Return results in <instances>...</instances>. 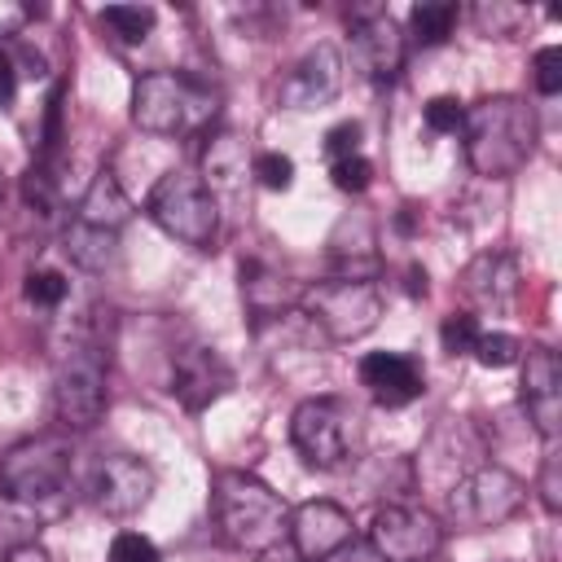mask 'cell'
Masks as SVG:
<instances>
[{"mask_svg": "<svg viewBox=\"0 0 562 562\" xmlns=\"http://www.w3.org/2000/svg\"><path fill=\"white\" fill-rule=\"evenodd\" d=\"M215 527L228 549L246 558H268L290 540V505L246 470H220L211 487Z\"/></svg>", "mask_w": 562, "mask_h": 562, "instance_id": "cell-1", "label": "cell"}, {"mask_svg": "<svg viewBox=\"0 0 562 562\" xmlns=\"http://www.w3.org/2000/svg\"><path fill=\"white\" fill-rule=\"evenodd\" d=\"M465 162L483 180H509L536 154V114L522 97H483L461 119Z\"/></svg>", "mask_w": 562, "mask_h": 562, "instance_id": "cell-2", "label": "cell"}, {"mask_svg": "<svg viewBox=\"0 0 562 562\" xmlns=\"http://www.w3.org/2000/svg\"><path fill=\"white\" fill-rule=\"evenodd\" d=\"M75 452L61 435H35L0 457V496L13 505H44L70 487Z\"/></svg>", "mask_w": 562, "mask_h": 562, "instance_id": "cell-3", "label": "cell"}, {"mask_svg": "<svg viewBox=\"0 0 562 562\" xmlns=\"http://www.w3.org/2000/svg\"><path fill=\"white\" fill-rule=\"evenodd\" d=\"M211 114V92L180 70H149L132 83V123L149 136H180Z\"/></svg>", "mask_w": 562, "mask_h": 562, "instance_id": "cell-4", "label": "cell"}, {"mask_svg": "<svg viewBox=\"0 0 562 562\" xmlns=\"http://www.w3.org/2000/svg\"><path fill=\"white\" fill-rule=\"evenodd\" d=\"M149 220L176 237L180 246L193 250H211L215 233H220V211H215V193L202 184L198 171H167L158 176V184L149 189Z\"/></svg>", "mask_w": 562, "mask_h": 562, "instance_id": "cell-5", "label": "cell"}, {"mask_svg": "<svg viewBox=\"0 0 562 562\" xmlns=\"http://www.w3.org/2000/svg\"><path fill=\"white\" fill-rule=\"evenodd\" d=\"M518 505H522V479L509 474L505 465H474L443 487V514L461 531L496 527L514 518Z\"/></svg>", "mask_w": 562, "mask_h": 562, "instance_id": "cell-6", "label": "cell"}, {"mask_svg": "<svg viewBox=\"0 0 562 562\" xmlns=\"http://www.w3.org/2000/svg\"><path fill=\"white\" fill-rule=\"evenodd\" d=\"M299 307L334 338V342H356L364 338L378 321H382V294L373 281H347V277H329L316 281L299 294Z\"/></svg>", "mask_w": 562, "mask_h": 562, "instance_id": "cell-7", "label": "cell"}, {"mask_svg": "<svg viewBox=\"0 0 562 562\" xmlns=\"http://www.w3.org/2000/svg\"><path fill=\"white\" fill-rule=\"evenodd\" d=\"M57 422L66 430H92L105 417V360L97 347H70L57 364V386H53Z\"/></svg>", "mask_w": 562, "mask_h": 562, "instance_id": "cell-8", "label": "cell"}, {"mask_svg": "<svg viewBox=\"0 0 562 562\" xmlns=\"http://www.w3.org/2000/svg\"><path fill=\"white\" fill-rule=\"evenodd\" d=\"M369 549L382 562H435L443 549V527L417 505H378L369 518Z\"/></svg>", "mask_w": 562, "mask_h": 562, "instance_id": "cell-9", "label": "cell"}, {"mask_svg": "<svg viewBox=\"0 0 562 562\" xmlns=\"http://www.w3.org/2000/svg\"><path fill=\"white\" fill-rule=\"evenodd\" d=\"M347 435H351V408L338 395H316L303 400L290 413V443L312 470H334L347 457Z\"/></svg>", "mask_w": 562, "mask_h": 562, "instance_id": "cell-10", "label": "cell"}, {"mask_svg": "<svg viewBox=\"0 0 562 562\" xmlns=\"http://www.w3.org/2000/svg\"><path fill=\"white\" fill-rule=\"evenodd\" d=\"M154 487H158L154 465L140 461V457H127V452L105 457V461L92 470V483H88L92 505H97L105 518H132V514H140V509L149 505Z\"/></svg>", "mask_w": 562, "mask_h": 562, "instance_id": "cell-11", "label": "cell"}, {"mask_svg": "<svg viewBox=\"0 0 562 562\" xmlns=\"http://www.w3.org/2000/svg\"><path fill=\"white\" fill-rule=\"evenodd\" d=\"M522 360V382H518V400L527 408V422L536 426V435L544 443H558L562 430V364L553 356V347H527Z\"/></svg>", "mask_w": 562, "mask_h": 562, "instance_id": "cell-12", "label": "cell"}, {"mask_svg": "<svg viewBox=\"0 0 562 562\" xmlns=\"http://www.w3.org/2000/svg\"><path fill=\"white\" fill-rule=\"evenodd\" d=\"M233 386V369L228 360L215 351V347H184L171 356V400L184 408V413H202L206 404H215L224 391Z\"/></svg>", "mask_w": 562, "mask_h": 562, "instance_id": "cell-13", "label": "cell"}, {"mask_svg": "<svg viewBox=\"0 0 562 562\" xmlns=\"http://www.w3.org/2000/svg\"><path fill=\"white\" fill-rule=\"evenodd\" d=\"M338 88H342V53L334 44H316L281 79L277 101L285 110H321V105H329L338 97Z\"/></svg>", "mask_w": 562, "mask_h": 562, "instance_id": "cell-14", "label": "cell"}, {"mask_svg": "<svg viewBox=\"0 0 562 562\" xmlns=\"http://www.w3.org/2000/svg\"><path fill=\"white\" fill-rule=\"evenodd\" d=\"M351 540V514L334 501H303L290 509V544L303 562H325Z\"/></svg>", "mask_w": 562, "mask_h": 562, "instance_id": "cell-15", "label": "cell"}, {"mask_svg": "<svg viewBox=\"0 0 562 562\" xmlns=\"http://www.w3.org/2000/svg\"><path fill=\"white\" fill-rule=\"evenodd\" d=\"M360 386L373 395V404L404 408V404H413L426 391V373L404 351H369L360 360Z\"/></svg>", "mask_w": 562, "mask_h": 562, "instance_id": "cell-16", "label": "cell"}, {"mask_svg": "<svg viewBox=\"0 0 562 562\" xmlns=\"http://www.w3.org/2000/svg\"><path fill=\"white\" fill-rule=\"evenodd\" d=\"M518 259L505 250H483L465 263L461 272V294L470 307L479 312H509V303L518 299Z\"/></svg>", "mask_w": 562, "mask_h": 562, "instance_id": "cell-17", "label": "cell"}, {"mask_svg": "<svg viewBox=\"0 0 562 562\" xmlns=\"http://www.w3.org/2000/svg\"><path fill=\"white\" fill-rule=\"evenodd\" d=\"M351 57L369 79H395L404 66V35L386 13H364L351 22Z\"/></svg>", "mask_w": 562, "mask_h": 562, "instance_id": "cell-18", "label": "cell"}, {"mask_svg": "<svg viewBox=\"0 0 562 562\" xmlns=\"http://www.w3.org/2000/svg\"><path fill=\"white\" fill-rule=\"evenodd\" d=\"M79 224H92V228H105V233H119L127 220H132V198L123 193L119 176L114 171H97L88 193L79 198V211H75Z\"/></svg>", "mask_w": 562, "mask_h": 562, "instance_id": "cell-19", "label": "cell"}, {"mask_svg": "<svg viewBox=\"0 0 562 562\" xmlns=\"http://www.w3.org/2000/svg\"><path fill=\"white\" fill-rule=\"evenodd\" d=\"M246 176V140L237 132H215L202 149V184L215 193V189H237Z\"/></svg>", "mask_w": 562, "mask_h": 562, "instance_id": "cell-20", "label": "cell"}, {"mask_svg": "<svg viewBox=\"0 0 562 562\" xmlns=\"http://www.w3.org/2000/svg\"><path fill=\"white\" fill-rule=\"evenodd\" d=\"M299 285H290L285 277H277V272H268L263 263H241V299H246V307L263 321V316H281V307H290V303H299Z\"/></svg>", "mask_w": 562, "mask_h": 562, "instance_id": "cell-21", "label": "cell"}, {"mask_svg": "<svg viewBox=\"0 0 562 562\" xmlns=\"http://www.w3.org/2000/svg\"><path fill=\"white\" fill-rule=\"evenodd\" d=\"M61 250L70 255V263L75 268H83V272H105L110 263H114V255H119V233H105V228H92V224H70L66 233H61Z\"/></svg>", "mask_w": 562, "mask_h": 562, "instance_id": "cell-22", "label": "cell"}, {"mask_svg": "<svg viewBox=\"0 0 562 562\" xmlns=\"http://www.w3.org/2000/svg\"><path fill=\"white\" fill-rule=\"evenodd\" d=\"M408 26H413V40H417V44H443V40L452 35V26H457V4H452V0L413 4Z\"/></svg>", "mask_w": 562, "mask_h": 562, "instance_id": "cell-23", "label": "cell"}, {"mask_svg": "<svg viewBox=\"0 0 562 562\" xmlns=\"http://www.w3.org/2000/svg\"><path fill=\"white\" fill-rule=\"evenodd\" d=\"M470 22L487 40H509L527 22V9L522 4H505V0H479V4H470Z\"/></svg>", "mask_w": 562, "mask_h": 562, "instance_id": "cell-24", "label": "cell"}, {"mask_svg": "<svg viewBox=\"0 0 562 562\" xmlns=\"http://www.w3.org/2000/svg\"><path fill=\"white\" fill-rule=\"evenodd\" d=\"M101 22H105L119 40L140 44V40L154 31V9H149V4H105V9H101Z\"/></svg>", "mask_w": 562, "mask_h": 562, "instance_id": "cell-25", "label": "cell"}, {"mask_svg": "<svg viewBox=\"0 0 562 562\" xmlns=\"http://www.w3.org/2000/svg\"><path fill=\"white\" fill-rule=\"evenodd\" d=\"M483 369H509V364H518V356H522V342L514 338V334H479L474 338V351H470Z\"/></svg>", "mask_w": 562, "mask_h": 562, "instance_id": "cell-26", "label": "cell"}, {"mask_svg": "<svg viewBox=\"0 0 562 562\" xmlns=\"http://www.w3.org/2000/svg\"><path fill=\"white\" fill-rule=\"evenodd\" d=\"M479 334H483V329H479V321H474L470 312H452V316H443V325H439V342H443L448 356H470Z\"/></svg>", "mask_w": 562, "mask_h": 562, "instance_id": "cell-27", "label": "cell"}, {"mask_svg": "<svg viewBox=\"0 0 562 562\" xmlns=\"http://www.w3.org/2000/svg\"><path fill=\"white\" fill-rule=\"evenodd\" d=\"M22 193H26V202H31L40 215H53V206H57V176H53V167H48V162H35V167L22 176Z\"/></svg>", "mask_w": 562, "mask_h": 562, "instance_id": "cell-28", "label": "cell"}, {"mask_svg": "<svg viewBox=\"0 0 562 562\" xmlns=\"http://www.w3.org/2000/svg\"><path fill=\"white\" fill-rule=\"evenodd\" d=\"M66 277L57 272V268H35L31 277H26V285H22V294H26V303H35V307H57L61 299H66Z\"/></svg>", "mask_w": 562, "mask_h": 562, "instance_id": "cell-29", "label": "cell"}, {"mask_svg": "<svg viewBox=\"0 0 562 562\" xmlns=\"http://www.w3.org/2000/svg\"><path fill=\"white\" fill-rule=\"evenodd\" d=\"M250 176H255V180H259L263 189L281 193V189H290V184H294V162H290L285 154L268 149V154H259V158L250 162Z\"/></svg>", "mask_w": 562, "mask_h": 562, "instance_id": "cell-30", "label": "cell"}, {"mask_svg": "<svg viewBox=\"0 0 562 562\" xmlns=\"http://www.w3.org/2000/svg\"><path fill=\"white\" fill-rule=\"evenodd\" d=\"M329 176H334V189L342 193H364L373 184V167L364 154H351V158H334L329 162Z\"/></svg>", "mask_w": 562, "mask_h": 562, "instance_id": "cell-31", "label": "cell"}, {"mask_svg": "<svg viewBox=\"0 0 562 562\" xmlns=\"http://www.w3.org/2000/svg\"><path fill=\"white\" fill-rule=\"evenodd\" d=\"M110 562H162V553H158V544H154L149 536H140V531H119V536L110 540Z\"/></svg>", "mask_w": 562, "mask_h": 562, "instance_id": "cell-32", "label": "cell"}, {"mask_svg": "<svg viewBox=\"0 0 562 562\" xmlns=\"http://www.w3.org/2000/svg\"><path fill=\"white\" fill-rule=\"evenodd\" d=\"M422 119H426V127H430V132L448 136V132H461L465 105H461L457 97H430V101H426V110H422Z\"/></svg>", "mask_w": 562, "mask_h": 562, "instance_id": "cell-33", "label": "cell"}, {"mask_svg": "<svg viewBox=\"0 0 562 562\" xmlns=\"http://www.w3.org/2000/svg\"><path fill=\"white\" fill-rule=\"evenodd\" d=\"M540 501L549 514L562 509V457H558V443H549L544 461H540Z\"/></svg>", "mask_w": 562, "mask_h": 562, "instance_id": "cell-34", "label": "cell"}, {"mask_svg": "<svg viewBox=\"0 0 562 562\" xmlns=\"http://www.w3.org/2000/svg\"><path fill=\"white\" fill-rule=\"evenodd\" d=\"M536 92L540 97H558L562 92V48H540L536 53Z\"/></svg>", "mask_w": 562, "mask_h": 562, "instance_id": "cell-35", "label": "cell"}, {"mask_svg": "<svg viewBox=\"0 0 562 562\" xmlns=\"http://www.w3.org/2000/svg\"><path fill=\"white\" fill-rule=\"evenodd\" d=\"M325 154H329V162H334V158H351V154H360V123H356V119L334 123V127L325 132Z\"/></svg>", "mask_w": 562, "mask_h": 562, "instance_id": "cell-36", "label": "cell"}, {"mask_svg": "<svg viewBox=\"0 0 562 562\" xmlns=\"http://www.w3.org/2000/svg\"><path fill=\"white\" fill-rule=\"evenodd\" d=\"M325 562H382V558L369 549V540H364V544H360V540H347V544H342V549H334Z\"/></svg>", "mask_w": 562, "mask_h": 562, "instance_id": "cell-37", "label": "cell"}, {"mask_svg": "<svg viewBox=\"0 0 562 562\" xmlns=\"http://www.w3.org/2000/svg\"><path fill=\"white\" fill-rule=\"evenodd\" d=\"M18 92V70H13V57L0 48V105H9Z\"/></svg>", "mask_w": 562, "mask_h": 562, "instance_id": "cell-38", "label": "cell"}, {"mask_svg": "<svg viewBox=\"0 0 562 562\" xmlns=\"http://www.w3.org/2000/svg\"><path fill=\"white\" fill-rule=\"evenodd\" d=\"M4 562H53L44 549H35V544H22V549H13Z\"/></svg>", "mask_w": 562, "mask_h": 562, "instance_id": "cell-39", "label": "cell"}, {"mask_svg": "<svg viewBox=\"0 0 562 562\" xmlns=\"http://www.w3.org/2000/svg\"><path fill=\"white\" fill-rule=\"evenodd\" d=\"M408 294H426V268H408Z\"/></svg>", "mask_w": 562, "mask_h": 562, "instance_id": "cell-40", "label": "cell"}, {"mask_svg": "<svg viewBox=\"0 0 562 562\" xmlns=\"http://www.w3.org/2000/svg\"><path fill=\"white\" fill-rule=\"evenodd\" d=\"M0 202H4V184H0Z\"/></svg>", "mask_w": 562, "mask_h": 562, "instance_id": "cell-41", "label": "cell"}]
</instances>
